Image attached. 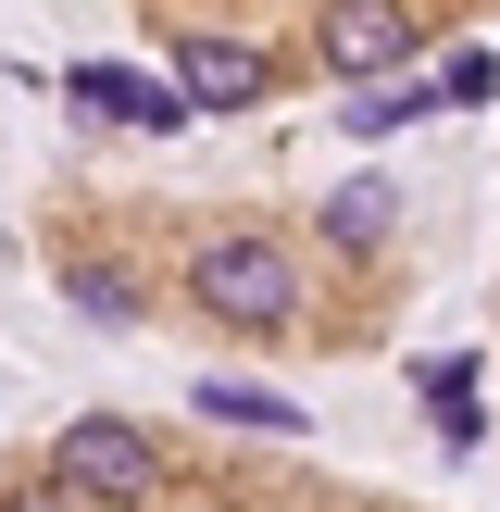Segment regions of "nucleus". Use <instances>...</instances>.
Segmentation results:
<instances>
[{
  "label": "nucleus",
  "instance_id": "20e7f679",
  "mask_svg": "<svg viewBox=\"0 0 500 512\" xmlns=\"http://www.w3.org/2000/svg\"><path fill=\"white\" fill-rule=\"evenodd\" d=\"M175 88H188V113H250V100L275 88V63L250 38H213V25H188L175 38Z\"/></svg>",
  "mask_w": 500,
  "mask_h": 512
},
{
  "label": "nucleus",
  "instance_id": "0eeeda50",
  "mask_svg": "<svg viewBox=\"0 0 500 512\" xmlns=\"http://www.w3.org/2000/svg\"><path fill=\"white\" fill-rule=\"evenodd\" d=\"M388 225H400V200L375 188V175H350V188L325 200V238H338V250H388Z\"/></svg>",
  "mask_w": 500,
  "mask_h": 512
},
{
  "label": "nucleus",
  "instance_id": "1a4fd4ad",
  "mask_svg": "<svg viewBox=\"0 0 500 512\" xmlns=\"http://www.w3.org/2000/svg\"><path fill=\"white\" fill-rule=\"evenodd\" d=\"M63 300H75L88 325H138V313H150V300H138V275H125V263H63Z\"/></svg>",
  "mask_w": 500,
  "mask_h": 512
},
{
  "label": "nucleus",
  "instance_id": "9b49d317",
  "mask_svg": "<svg viewBox=\"0 0 500 512\" xmlns=\"http://www.w3.org/2000/svg\"><path fill=\"white\" fill-rule=\"evenodd\" d=\"M13 512H63V488H50V475H38V488H25V500H13Z\"/></svg>",
  "mask_w": 500,
  "mask_h": 512
},
{
  "label": "nucleus",
  "instance_id": "f257e3e1",
  "mask_svg": "<svg viewBox=\"0 0 500 512\" xmlns=\"http://www.w3.org/2000/svg\"><path fill=\"white\" fill-rule=\"evenodd\" d=\"M188 300L213 325H238V338H288L300 325V263L275 238H250V225H225V238L188 250Z\"/></svg>",
  "mask_w": 500,
  "mask_h": 512
},
{
  "label": "nucleus",
  "instance_id": "39448f33",
  "mask_svg": "<svg viewBox=\"0 0 500 512\" xmlns=\"http://www.w3.org/2000/svg\"><path fill=\"white\" fill-rule=\"evenodd\" d=\"M63 88L88 100V113H113V125H150V138L188 125V88H175V75H138V63H75Z\"/></svg>",
  "mask_w": 500,
  "mask_h": 512
},
{
  "label": "nucleus",
  "instance_id": "f03ea898",
  "mask_svg": "<svg viewBox=\"0 0 500 512\" xmlns=\"http://www.w3.org/2000/svg\"><path fill=\"white\" fill-rule=\"evenodd\" d=\"M50 488L63 500H113V512H138L150 488H163V463H150V438L125 413H75L63 438H50Z\"/></svg>",
  "mask_w": 500,
  "mask_h": 512
},
{
  "label": "nucleus",
  "instance_id": "423d86ee",
  "mask_svg": "<svg viewBox=\"0 0 500 512\" xmlns=\"http://www.w3.org/2000/svg\"><path fill=\"white\" fill-rule=\"evenodd\" d=\"M188 413H213V425H263V438H300V425H313L288 388H263V375H200Z\"/></svg>",
  "mask_w": 500,
  "mask_h": 512
},
{
  "label": "nucleus",
  "instance_id": "9d476101",
  "mask_svg": "<svg viewBox=\"0 0 500 512\" xmlns=\"http://www.w3.org/2000/svg\"><path fill=\"white\" fill-rule=\"evenodd\" d=\"M438 88H450V100H488V88H500V63H488V50H450V75H438Z\"/></svg>",
  "mask_w": 500,
  "mask_h": 512
},
{
  "label": "nucleus",
  "instance_id": "6e6552de",
  "mask_svg": "<svg viewBox=\"0 0 500 512\" xmlns=\"http://www.w3.org/2000/svg\"><path fill=\"white\" fill-rule=\"evenodd\" d=\"M425 113H450V88H413V75H400V88H363V100H350V138H400V125H425Z\"/></svg>",
  "mask_w": 500,
  "mask_h": 512
},
{
  "label": "nucleus",
  "instance_id": "7ed1b4c3",
  "mask_svg": "<svg viewBox=\"0 0 500 512\" xmlns=\"http://www.w3.org/2000/svg\"><path fill=\"white\" fill-rule=\"evenodd\" d=\"M313 50L350 75V88H400V63L425 50V13H400V0H338V13L313 25Z\"/></svg>",
  "mask_w": 500,
  "mask_h": 512
}]
</instances>
